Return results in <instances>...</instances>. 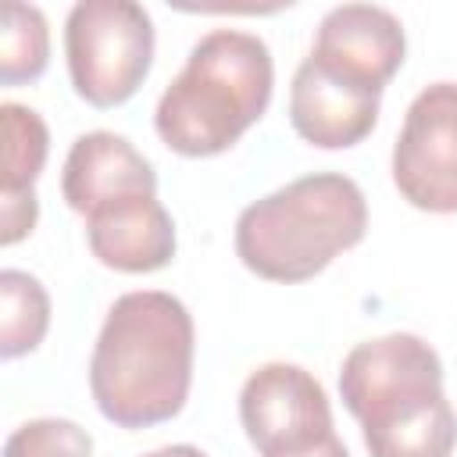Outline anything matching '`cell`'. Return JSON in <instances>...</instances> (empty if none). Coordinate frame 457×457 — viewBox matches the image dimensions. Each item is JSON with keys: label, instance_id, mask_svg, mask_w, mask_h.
Returning <instances> with one entry per match:
<instances>
[{"label": "cell", "instance_id": "5b68a950", "mask_svg": "<svg viewBox=\"0 0 457 457\" xmlns=\"http://www.w3.org/2000/svg\"><path fill=\"white\" fill-rule=\"evenodd\" d=\"M75 93L93 107L125 104L154 64V21L132 0H79L64 21Z\"/></svg>", "mask_w": 457, "mask_h": 457}, {"label": "cell", "instance_id": "ac0fdd59", "mask_svg": "<svg viewBox=\"0 0 457 457\" xmlns=\"http://www.w3.org/2000/svg\"><path fill=\"white\" fill-rule=\"evenodd\" d=\"M143 457H207V453H204V450H196V446H189V443H175V446L150 450V453H143Z\"/></svg>", "mask_w": 457, "mask_h": 457}, {"label": "cell", "instance_id": "4fadbf2b", "mask_svg": "<svg viewBox=\"0 0 457 457\" xmlns=\"http://www.w3.org/2000/svg\"><path fill=\"white\" fill-rule=\"evenodd\" d=\"M0 132H4V186L0 193H32L50 150V132L39 111L7 100L0 107Z\"/></svg>", "mask_w": 457, "mask_h": 457}, {"label": "cell", "instance_id": "5bb4252c", "mask_svg": "<svg viewBox=\"0 0 457 457\" xmlns=\"http://www.w3.org/2000/svg\"><path fill=\"white\" fill-rule=\"evenodd\" d=\"M50 64V29L39 7L7 4L0 29V82L21 86L36 82Z\"/></svg>", "mask_w": 457, "mask_h": 457}, {"label": "cell", "instance_id": "52a82bcc", "mask_svg": "<svg viewBox=\"0 0 457 457\" xmlns=\"http://www.w3.org/2000/svg\"><path fill=\"white\" fill-rule=\"evenodd\" d=\"M239 421L261 457H286L325 443L332 407L325 386L300 364H261L239 389Z\"/></svg>", "mask_w": 457, "mask_h": 457}, {"label": "cell", "instance_id": "e0dca14e", "mask_svg": "<svg viewBox=\"0 0 457 457\" xmlns=\"http://www.w3.org/2000/svg\"><path fill=\"white\" fill-rule=\"evenodd\" d=\"M286 457H350V450L339 443V436H328L325 443H318L311 450H300V453H286Z\"/></svg>", "mask_w": 457, "mask_h": 457}, {"label": "cell", "instance_id": "277c9868", "mask_svg": "<svg viewBox=\"0 0 457 457\" xmlns=\"http://www.w3.org/2000/svg\"><path fill=\"white\" fill-rule=\"evenodd\" d=\"M368 232L361 186L339 171H314L253 200L236 218V257L268 282H307Z\"/></svg>", "mask_w": 457, "mask_h": 457}, {"label": "cell", "instance_id": "8fae6325", "mask_svg": "<svg viewBox=\"0 0 457 457\" xmlns=\"http://www.w3.org/2000/svg\"><path fill=\"white\" fill-rule=\"evenodd\" d=\"M86 243L104 268L146 275L175 257V221L157 196H125L86 214Z\"/></svg>", "mask_w": 457, "mask_h": 457}, {"label": "cell", "instance_id": "8992f818", "mask_svg": "<svg viewBox=\"0 0 457 457\" xmlns=\"http://www.w3.org/2000/svg\"><path fill=\"white\" fill-rule=\"evenodd\" d=\"M400 196L428 214H457V82L425 86L393 146Z\"/></svg>", "mask_w": 457, "mask_h": 457}, {"label": "cell", "instance_id": "3957f363", "mask_svg": "<svg viewBox=\"0 0 457 457\" xmlns=\"http://www.w3.org/2000/svg\"><path fill=\"white\" fill-rule=\"evenodd\" d=\"M275 64L261 36L243 29H211L200 36L161 93L154 129L168 150L182 157L225 154L261 121L271 104Z\"/></svg>", "mask_w": 457, "mask_h": 457}, {"label": "cell", "instance_id": "9c48e42d", "mask_svg": "<svg viewBox=\"0 0 457 457\" xmlns=\"http://www.w3.org/2000/svg\"><path fill=\"white\" fill-rule=\"evenodd\" d=\"M403 54H407V39L400 18L375 4L332 7L321 18L311 46L314 61L375 89H386V82L400 71Z\"/></svg>", "mask_w": 457, "mask_h": 457}, {"label": "cell", "instance_id": "7a4b0ae2", "mask_svg": "<svg viewBox=\"0 0 457 457\" xmlns=\"http://www.w3.org/2000/svg\"><path fill=\"white\" fill-rule=\"evenodd\" d=\"M339 396L371 457H450L457 446L443 361L414 332L357 343L339 368Z\"/></svg>", "mask_w": 457, "mask_h": 457}, {"label": "cell", "instance_id": "9a60e30c", "mask_svg": "<svg viewBox=\"0 0 457 457\" xmlns=\"http://www.w3.org/2000/svg\"><path fill=\"white\" fill-rule=\"evenodd\" d=\"M4 457H93V436L68 418H36L7 436Z\"/></svg>", "mask_w": 457, "mask_h": 457}, {"label": "cell", "instance_id": "30bf717a", "mask_svg": "<svg viewBox=\"0 0 457 457\" xmlns=\"http://www.w3.org/2000/svg\"><path fill=\"white\" fill-rule=\"evenodd\" d=\"M61 193L75 214H89L111 200L157 196L154 164L118 132H86L71 143L64 157Z\"/></svg>", "mask_w": 457, "mask_h": 457}, {"label": "cell", "instance_id": "6da1fadb", "mask_svg": "<svg viewBox=\"0 0 457 457\" xmlns=\"http://www.w3.org/2000/svg\"><path fill=\"white\" fill-rule=\"evenodd\" d=\"M193 314L161 289H136L111 303L89 357V393L118 428L171 421L193 382Z\"/></svg>", "mask_w": 457, "mask_h": 457}, {"label": "cell", "instance_id": "ba28073f", "mask_svg": "<svg viewBox=\"0 0 457 457\" xmlns=\"http://www.w3.org/2000/svg\"><path fill=\"white\" fill-rule=\"evenodd\" d=\"M382 89L364 86L314 61L311 54L293 71L289 86V121L300 139L321 150L357 146L378 121Z\"/></svg>", "mask_w": 457, "mask_h": 457}, {"label": "cell", "instance_id": "7c38bea8", "mask_svg": "<svg viewBox=\"0 0 457 457\" xmlns=\"http://www.w3.org/2000/svg\"><path fill=\"white\" fill-rule=\"evenodd\" d=\"M0 300H4L0 357L14 361L21 353H32L50 328V296H46L43 282L29 271L4 268L0 271Z\"/></svg>", "mask_w": 457, "mask_h": 457}, {"label": "cell", "instance_id": "2e32d148", "mask_svg": "<svg viewBox=\"0 0 457 457\" xmlns=\"http://www.w3.org/2000/svg\"><path fill=\"white\" fill-rule=\"evenodd\" d=\"M39 218V200L36 189L32 193H0V243L14 246L18 239H25L36 228Z\"/></svg>", "mask_w": 457, "mask_h": 457}]
</instances>
